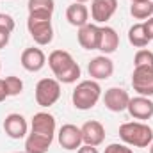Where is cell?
<instances>
[{"mask_svg": "<svg viewBox=\"0 0 153 153\" xmlns=\"http://www.w3.org/2000/svg\"><path fill=\"white\" fill-rule=\"evenodd\" d=\"M76 153H100L98 150H96V146H89V144H82L78 150H76Z\"/></svg>", "mask_w": 153, "mask_h": 153, "instance_id": "f546056e", "label": "cell"}, {"mask_svg": "<svg viewBox=\"0 0 153 153\" xmlns=\"http://www.w3.org/2000/svg\"><path fill=\"white\" fill-rule=\"evenodd\" d=\"M130 14L135 20H148L153 14V2L152 0H141V2H132L130 5Z\"/></svg>", "mask_w": 153, "mask_h": 153, "instance_id": "44dd1931", "label": "cell"}, {"mask_svg": "<svg viewBox=\"0 0 153 153\" xmlns=\"http://www.w3.org/2000/svg\"><path fill=\"white\" fill-rule=\"evenodd\" d=\"M20 61H22V66L27 71H30V73H36L39 70H43V66L46 64V57H45L43 50L41 48H34V46L32 48H25L22 52Z\"/></svg>", "mask_w": 153, "mask_h": 153, "instance_id": "2e32d148", "label": "cell"}, {"mask_svg": "<svg viewBox=\"0 0 153 153\" xmlns=\"http://www.w3.org/2000/svg\"><path fill=\"white\" fill-rule=\"evenodd\" d=\"M150 153H153V143L150 144Z\"/></svg>", "mask_w": 153, "mask_h": 153, "instance_id": "d6a6232c", "label": "cell"}, {"mask_svg": "<svg viewBox=\"0 0 153 153\" xmlns=\"http://www.w3.org/2000/svg\"><path fill=\"white\" fill-rule=\"evenodd\" d=\"M119 46V36L112 27H102V34H100V45H98V50L103 52V55H109V53H114Z\"/></svg>", "mask_w": 153, "mask_h": 153, "instance_id": "ac0fdd59", "label": "cell"}, {"mask_svg": "<svg viewBox=\"0 0 153 153\" xmlns=\"http://www.w3.org/2000/svg\"><path fill=\"white\" fill-rule=\"evenodd\" d=\"M128 41H130V45H134L135 48H144V46L150 43L148 34H146L143 23H135V25L130 27V30H128Z\"/></svg>", "mask_w": 153, "mask_h": 153, "instance_id": "ffe728a7", "label": "cell"}, {"mask_svg": "<svg viewBox=\"0 0 153 153\" xmlns=\"http://www.w3.org/2000/svg\"><path fill=\"white\" fill-rule=\"evenodd\" d=\"M0 29L7 30V32H13L14 30V20L11 14H5V13H0Z\"/></svg>", "mask_w": 153, "mask_h": 153, "instance_id": "484cf974", "label": "cell"}, {"mask_svg": "<svg viewBox=\"0 0 153 153\" xmlns=\"http://www.w3.org/2000/svg\"><path fill=\"white\" fill-rule=\"evenodd\" d=\"M117 9V0H93L91 16L96 23H107Z\"/></svg>", "mask_w": 153, "mask_h": 153, "instance_id": "8fae6325", "label": "cell"}, {"mask_svg": "<svg viewBox=\"0 0 153 153\" xmlns=\"http://www.w3.org/2000/svg\"><path fill=\"white\" fill-rule=\"evenodd\" d=\"M78 76H80V66L75 62L68 71H64L61 76H57V80L62 82V84H73V82L78 80Z\"/></svg>", "mask_w": 153, "mask_h": 153, "instance_id": "d4e9b609", "label": "cell"}, {"mask_svg": "<svg viewBox=\"0 0 153 153\" xmlns=\"http://www.w3.org/2000/svg\"><path fill=\"white\" fill-rule=\"evenodd\" d=\"M82 132V143L89 144V146H100L105 141V128L100 121H85L80 128Z\"/></svg>", "mask_w": 153, "mask_h": 153, "instance_id": "8992f818", "label": "cell"}, {"mask_svg": "<svg viewBox=\"0 0 153 153\" xmlns=\"http://www.w3.org/2000/svg\"><path fill=\"white\" fill-rule=\"evenodd\" d=\"M61 98V82L57 78H41L36 85V102L41 107H52Z\"/></svg>", "mask_w": 153, "mask_h": 153, "instance_id": "277c9868", "label": "cell"}, {"mask_svg": "<svg viewBox=\"0 0 153 153\" xmlns=\"http://www.w3.org/2000/svg\"><path fill=\"white\" fill-rule=\"evenodd\" d=\"M73 64H75V59L66 50H53L48 55V66H50V70L53 71L55 76H61L64 71H68Z\"/></svg>", "mask_w": 153, "mask_h": 153, "instance_id": "5bb4252c", "label": "cell"}, {"mask_svg": "<svg viewBox=\"0 0 153 153\" xmlns=\"http://www.w3.org/2000/svg\"><path fill=\"white\" fill-rule=\"evenodd\" d=\"M29 14H52L55 9L53 0H29Z\"/></svg>", "mask_w": 153, "mask_h": 153, "instance_id": "7402d4cb", "label": "cell"}, {"mask_svg": "<svg viewBox=\"0 0 153 153\" xmlns=\"http://www.w3.org/2000/svg\"><path fill=\"white\" fill-rule=\"evenodd\" d=\"M100 34H102V27H98L96 23H87V25L78 29L76 39H78L82 48H85V50H98Z\"/></svg>", "mask_w": 153, "mask_h": 153, "instance_id": "30bf717a", "label": "cell"}, {"mask_svg": "<svg viewBox=\"0 0 153 153\" xmlns=\"http://www.w3.org/2000/svg\"><path fill=\"white\" fill-rule=\"evenodd\" d=\"M30 132L53 139V135H55V117L52 114H48V112L34 114L32 123H30Z\"/></svg>", "mask_w": 153, "mask_h": 153, "instance_id": "9a60e30c", "label": "cell"}, {"mask_svg": "<svg viewBox=\"0 0 153 153\" xmlns=\"http://www.w3.org/2000/svg\"><path fill=\"white\" fill-rule=\"evenodd\" d=\"M4 84H5V91H7V96H18L22 91H23V82L20 76H5L4 78Z\"/></svg>", "mask_w": 153, "mask_h": 153, "instance_id": "603a6c76", "label": "cell"}, {"mask_svg": "<svg viewBox=\"0 0 153 153\" xmlns=\"http://www.w3.org/2000/svg\"><path fill=\"white\" fill-rule=\"evenodd\" d=\"M27 29L32 39L45 46L50 45L53 39V29H52V14H29Z\"/></svg>", "mask_w": 153, "mask_h": 153, "instance_id": "3957f363", "label": "cell"}, {"mask_svg": "<svg viewBox=\"0 0 153 153\" xmlns=\"http://www.w3.org/2000/svg\"><path fill=\"white\" fill-rule=\"evenodd\" d=\"M66 20L70 22V25L73 27H84L89 23V11L84 4L80 2H73L71 5H68L66 9Z\"/></svg>", "mask_w": 153, "mask_h": 153, "instance_id": "e0dca14e", "label": "cell"}, {"mask_svg": "<svg viewBox=\"0 0 153 153\" xmlns=\"http://www.w3.org/2000/svg\"><path fill=\"white\" fill-rule=\"evenodd\" d=\"M103 153H134L132 148H128V146H125V144H117V143H112V144H109L107 148H105V152Z\"/></svg>", "mask_w": 153, "mask_h": 153, "instance_id": "4316f807", "label": "cell"}, {"mask_svg": "<svg viewBox=\"0 0 153 153\" xmlns=\"http://www.w3.org/2000/svg\"><path fill=\"white\" fill-rule=\"evenodd\" d=\"M9 38H11V32H7V30L0 29V50L7 46V43H9Z\"/></svg>", "mask_w": 153, "mask_h": 153, "instance_id": "83f0119b", "label": "cell"}, {"mask_svg": "<svg viewBox=\"0 0 153 153\" xmlns=\"http://www.w3.org/2000/svg\"><path fill=\"white\" fill-rule=\"evenodd\" d=\"M16 153H27V152H16Z\"/></svg>", "mask_w": 153, "mask_h": 153, "instance_id": "e575fe53", "label": "cell"}, {"mask_svg": "<svg viewBox=\"0 0 153 153\" xmlns=\"http://www.w3.org/2000/svg\"><path fill=\"white\" fill-rule=\"evenodd\" d=\"M119 137L125 144L134 148H148L153 143V130L141 121L123 123L119 126Z\"/></svg>", "mask_w": 153, "mask_h": 153, "instance_id": "6da1fadb", "label": "cell"}, {"mask_svg": "<svg viewBox=\"0 0 153 153\" xmlns=\"http://www.w3.org/2000/svg\"><path fill=\"white\" fill-rule=\"evenodd\" d=\"M102 96V87L96 80H82L71 94V102L78 111L93 109Z\"/></svg>", "mask_w": 153, "mask_h": 153, "instance_id": "7a4b0ae2", "label": "cell"}, {"mask_svg": "<svg viewBox=\"0 0 153 153\" xmlns=\"http://www.w3.org/2000/svg\"><path fill=\"white\" fill-rule=\"evenodd\" d=\"M52 141L50 137H45V135H39L30 132L25 139V152L27 153H46L52 146Z\"/></svg>", "mask_w": 153, "mask_h": 153, "instance_id": "d6986e66", "label": "cell"}, {"mask_svg": "<svg viewBox=\"0 0 153 153\" xmlns=\"http://www.w3.org/2000/svg\"><path fill=\"white\" fill-rule=\"evenodd\" d=\"M87 71H89V76H93L94 80H107L114 73V62L107 55H98L91 59Z\"/></svg>", "mask_w": 153, "mask_h": 153, "instance_id": "52a82bcc", "label": "cell"}, {"mask_svg": "<svg viewBox=\"0 0 153 153\" xmlns=\"http://www.w3.org/2000/svg\"><path fill=\"white\" fill-rule=\"evenodd\" d=\"M143 25H144V30H146V34H148V39L152 41V39H153V16H152V18H148V20H146Z\"/></svg>", "mask_w": 153, "mask_h": 153, "instance_id": "f1b7e54d", "label": "cell"}, {"mask_svg": "<svg viewBox=\"0 0 153 153\" xmlns=\"http://www.w3.org/2000/svg\"><path fill=\"white\" fill-rule=\"evenodd\" d=\"M4 130H5V134L11 139H23L27 135L29 125H27V119L22 114L13 112V114L5 116V119H4Z\"/></svg>", "mask_w": 153, "mask_h": 153, "instance_id": "7c38bea8", "label": "cell"}, {"mask_svg": "<svg viewBox=\"0 0 153 153\" xmlns=\"http://www.w3.org/2000/svg\"><path fill=\"white\" fill-rule=\"evenodd\" d=\"M134 66L139 68V66H148V68H153V52L146 50V48H141L135 57H134Z\"/></svg>", "mask_w": 153, "mask_h": 153, "instance_id": "cb8c5ba5", "label": "cell"}, {"mask_svg": "<svg viewBox=\"0 0 153 153\" xmlns=\"http://www.w3.org/2000/svg\"><path fill=\"white\" fill-rule=\"evenodd\" d=\"M57 139H59V144L64 148V150H78L82 146V132L80 128L68 123V125H62L59 134H57Z\"/></svg>", "mask_w": 153, "mask_h": 153, "instance_id": "ba28073f", "label": "cell"}, {"mask_svg": "<svg viewBox=\"0 0 153 153\" xmlns=\"http://www.w3.org/2000/svg\"><path fill=\"white\" fill-rule=\"evenodd\" d=\"M126 111L130 112V116L134 119H150L153 116V102L148 96H135V98H130L128 102V107Z\"/></svg>", "mask_w": 153, "mask_h": 153, "instance_id": "4fadbf2b", "label": "cell"}, {"mask_svg": "<svg viewBox=\"0 0 153 153\" xmlns=\"http://www.w3.org/2000/svg\"><path fill=\"white\" fill-rule=\"evenodd\" d=\"M0 70H2V64H0Z\"/></svg>", "mask_w": 153, "mask_h": 153, "instance_id": "d590c367", "label": "cell"}, {"mask_svg": "<svg viewBox=\"0 0 153 153\" xmlns=\"http://www.w3.org/2000/svg\"><path fill=\"white\" fill-rule=\"evenodd\" d=\"M7 98V91H5V84H4V78H0V102H4Z\"/></svg>", "mask_w": 153, "mask_h": 153, "instance_id": "4dcf8cb0", "label": "cell"}, {"mask_svg": "<svg viewBox=\"0 0 153 153\" xmlns=\"http://www.w3.org/2000/svg\"><path fill=\"white\" fill-rule=\"evenodd\" d=\"M132 2H141V0H132Z\"/></svg>", "mask_w": 153, "mask_h": 153, "instance_id": "836d02e7", "label": "cell"}, {"mask_svg": "<svg viewBox=\"0 0 153 153\" xmlns=\"http://www.w3.org/2000/svg\"><path fill=\"white\" fill-rule=\"evenodd\" d=\"M128 102H130V96L125 89L121 87H111L105 91V96H103V103L109 111L112 112H123L126 111L128 107Z\"/></svg>", "mask_w": 153, "mask_h": 153, "instance_id": "9c48e42d", "label": "cell"}, {"mask_svg": "<svg viewBox=\"0 0 153 153\" xmlns=\"http://www.w3.org/2000/svg\"><path fill=\"white\" fill-rule=\"evenodd\" d=\"M75 2H80V4H85V2H89V0H75Z\"/></svg>", "mask_w": 153, "mask_h": 153, "instance_id": "1f68e13d", "label": "cell"}, {"mask_svg": "<svg viewBox=\"0 0 153 153\" xmlns=\"http://www.w3.org/2000/svg\"><path fill=\"white\" fill-rule=\"evenodd\" d=\"M132 87L139 96H153V68L139 66L134 68L132 73Z\"/></svg>", "mask_w": 153, "mask_h": 153, "instance_id": "5b68a950", "label": "cell"}]
</instances>
